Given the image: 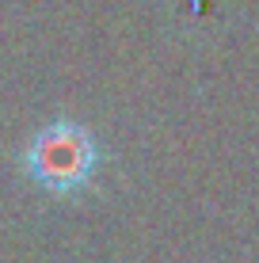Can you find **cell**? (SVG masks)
Segmentation results:
<instances>
[{
    "mask_svg": "<svg viewBox=\"0 0 259 263\" xmlns=\"http://www.w3.org/2000/svg\"><path fill=\"white\" fill-rule=\"evenodd\" d=\"M23 164H27V176L38 187H46L53 195H76L92 183L95 164H99V149H95V138L88 126L57 119L31 138Z\"/></svg>",
    "mask_w": 259,
    "mask_h": 263,
    "instance_id": "cell-1",
    "label": "cell"
}]
</instances>
